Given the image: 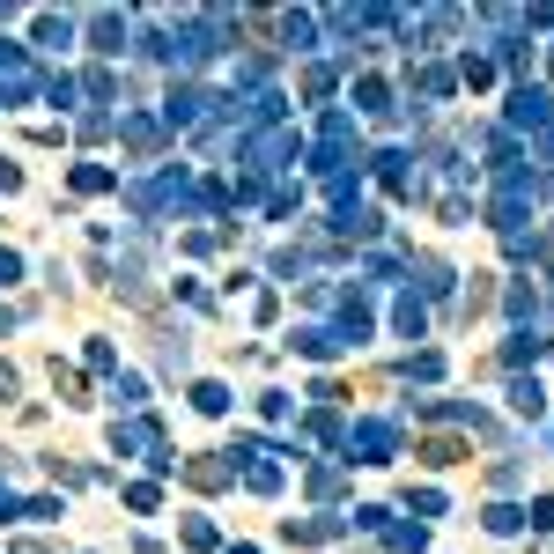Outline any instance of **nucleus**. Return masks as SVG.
Here are the masks:
<instances>
[{
  "mask_svg": "<svg viewBox=\"0 0 554 554\" xmlns=\"http://www.w3.org/2000/svg\"><path fill=\"white\" fill-rule=\"evenodd\" d=\"M111 451L141 458L148 473H178V451H170V436H163L156 414H126V422H111Z\"/></svg>",
  "mask_w": 554,
  "mask_h": 554,
  "instance_id": "nucleus-1",
  "label": "nucleus"
},
{
  "mask_svg": "<svg viewBox=\"0 0 554 554\" xmlns=\"http://www.w3.org/2000/svg\"><path fill=\"white\" fill-rule=\"evenodd\" d=\"M237 156H244V170L266 185V178H281V170L303 156V133H296L289 119H281V126H259V133H244V141H237Z\"/></svg>",
  "mask_w": 554,
  "mask_h": 554,
  "instance_id": "nucleus-2",
  "label": "nucleus"
},
{
  "mask_svg": "<svg viewBox=\"0 0 554 554\" xmlns=\"http://www.w3.org/2000/svg\"><path fill=\"white\" fill-rule=\"evenodd\" d=\"M215 111H222V97H215L207 82H170V97H163L156 119H163L170 133H200L207 119H215Z\"/></svg>",
  "mask_w": 554,
  "mask_h": 554,
  "instance_id": "nucleus-3",
  "label": "nucleus"
},
{
  "mask_svg": "<svg viewBox=\"0 0 554 554\" xmlns=\"http://www.w3.org/2000/svg\"><path fill=\"white\" fill-rule=\"evenodd\" d=\"M348 458L340 466H392L399 458V422H348Z\"/></svg>",
  "mask_w": 554,
  "mask_h": 554,
  "instance_id": "nucleus-4",
  "label": "nucleus"
},
{
  "mask_svg": "<svg viewBox=\"0 0 554 554\" xmlns=\"http://www.w3.org/2000/svg\"><path fill=\"white\" fill-rule=\"evenodd\" d=\"M370 170H377V185H385L392 200H422L429 185H422V170H414V156L407 148H385V156H370Z\"/></svg>",
  "mask_w": 554,
  "mask_h": 554,
  "instance_id": "nucleus-5",
  "label": "nucleus"
},
{
  "mask_svg": "<svg viewBox=\"0 0 554 554\" xmlns=\"http://www.w3.org/2000/svg\"><path fill=\"white\" fill-rule=\"evenodd\" d=\"M407 281H414V296H422V303H444L458 274H451L436 252H407Z\"/></svg>",
  "mask_w": 554,
  "mask_h": 554,
  "instance_id": "nucleus-6",
  "label": "nucleus"
},
{
  "mask_svg": "<svg viewBox=\"0 0 554 554\" xmlns=\"http://www.w3.org/2000/svg\"><path fill=\"white\" fill-rule=\"evenodd\" d=\"M348 532V510H326V518H281V540L289 547H326Z\"/></svg>",
  "mask_w": 554,
  "mask_h": 554,
  "instance_id": "nucleus-7",
  "label": "nucleus"
},
{
  "mask_svg": "<svg viewBox=\"0 0 554 554\" xmlns=\"http://www.w3.org/2000/svg\"><path fill=\"white\" fill-rule=\"evenodd\" d=\"M89 45H97L104 60H119V52L133 45V15H119V8H97V15H89Z\"/></svg>",
  "mask_w": 554,
  "mask_h": 554,
  "instance_id": "nucleus-8",
  "label": "nucleus"
},
{
  "mask_svg": "<svg viewBox=\"0 0 554 554\" xmlns=\"http://www.w3.org/2000/svg\"><path fill=\"white\" fill-rule=\"evenodd\" d=\"M333 333H340V348H362V340L377 333L370 303H362V296H340V303H333Z\"/></svg>",
  "mask_w": 554,
  "mask_h": 554,
  "instance_id": "nucleus-9",
  "label": "nucleus"
},
{
  "mask_svg": "<svg viewBox=\"0 0 554 554\" xmlns=\"http://www.w3.org/2000/svg\"><path fill=\"white\" fill-rule=\"evenodd\" d=\"M355 111H362V119H385V126H392L407 104L392 97V82H377V74H355Z\"/></svg>",
  "mask_w": 554,
  "mask_h": 554,
  "instance_id": "nucleus-10",
  "label": "nucleus"
},
{
  "mask_svg": "<svg viewBox=\"0 0 554 554\" xmlns=\"http://www.w3.org/2000/svg\"><path fill=\"white\" fill-rule=\"evenodd\" d=\"M119 141H126V148H141V156H156V148L170 141V126L156 119V111H119Z\"/></svg>",
  "mask_w": 554,
  "mask_h": 554,
  "instance_id": "nucleus-11",
  "label": "nucleus"
},
{
  "mask_svg": "<svg viewBox=\"0 0 554 554\" xmlns=\"http://www.w3.org/2000/svg\"><path fill=\"white\" fill-rule=\"evenodd\" d=\"M178 473H185V481H193V488H207V495H215V488H229V481H237V466H229V458H222V451H200V458H178Z\"/></svg>",
  "mask_w": 554,
  "mask_h": 554,
  "instance_id": "nucleus-12",
  "label": "nucleus"
},
{
  "mask_svg": "<svg viewBox=\"0 0 554 554\" xmlns=\"http://www.w3.org/2000/svg\"><path fill=\"white\" fill-rule=\"evenodd\" d=\"M274 37H281V52H303V60H311L318 52V15H274Z\"/></svg>",
  "mask_w": 554,
  "mask_h": 554,
  "instance_id": "nucleus-13",
  "label": "nucleus"
},
{
  "mask_svg": "<svg viewBox=\"0 0 554 554\" xmlns=\"http://www.w3.org/2000/svg\"><path fill=\"white\" fill-rule=\"evenodd\" d=\"M503 311H510V326H518V333H532V318L547 311V289H532V281H510V289H503Z\"/></svg>",
  "mask_w": 554,
  "mask_h": 554,
  "instance_id": "nucleus-14",
  "label": "nucleus"
},
{
  "mask_svg": "<svg viewBox=\"0 0 554 554\" xmlns=\"http://www.w3.org/2000/svg\"><path fill=\"white\" fill-rule=\"evenodd\" d=\"M289 348H296L303 362H333V355H348L333 326H296V340H289Z\"/></svg>",
  "mask_w": 554,
  "mask_h": 554,
  "instance_id": "nucleus-15",
  "label": "nucleus"
},
{
  "mask_svg": "<svg viewBox=\"0 0 554 554\" xmlns=\"http://www.w3.org/2000/svg\"><path fill=\"white\" fill-rule=\"evenodd\" d=\"M540 355H554V340H547V333H510L503 370H510V377H525V362H540Z\"/></svg>",
  "mask_w": 554,
  "mask_h": 554,
  "instance_id": "nucleus-16",
  "label": "nucleus"
},
{
  "mask_svg": "<svg viewBox=\"0 0 554 554\" xmlns=\"http://www.w3.org/2000/svg\"><path fill=\"white\" fill-rule=\"evenodd\" d=\"M451 89H458V74L451 67H414V97H422V104H451Z\"/></svg>",
  "mask_w": 554,
  "mask_h": 554,
  "instance_id": "nucleus-17",
  "label": "nucleus"
},
{
  "mask_svg": "<svg viewBox=\"0 0 554 554\" xmlns=\"http://www.w3.org/2000/svg\"><path fill=\"white\" fill-rule=\"evenodd\" d=\"M392 326H399V333H407V340H429V303H422V296H414V289H407V296H399V303H392Z\"/></svg>",
  "mask_w": 554,
  "mask_h": 554,
  "instance_id": "nucleus-18",
  "label": "nucleus"
},
{
  "mask_svg": "<svg viewBox=\"0 0 554 554\" xmlns=\"http://www.w3.org/2000/svg\"><path fill=\"white\" fill-rule=\"evenodd\" d=\"M333 89H340V60H311L303 67V97L311 104H333Z\"/></svg>",
  "mask_w": 554,
  "mask_h": 554,
  "instance_id": "nucleus-19",
  "label": "nucleus"
},
{
  "mask_svg": "<svg viewBox=\"0 0 554 554\" xmlns=\"http://www.w3.org/2000/svg\"><path fill=\"white\" fill-rule=\"evenodd\" d=\"M510 407H518L525 422H547V392H540V377H510Z\"/></svg>",
  "mask_w": 554,
  "mask_h": 554,
  "instance_id": "nucleus-20",
  "label": "nucleus"
},
{
  "mask_svg": "<svg viewBox=\"0 0 554 554\" xmlns=\"http://www.w3.org/2000/svg\"><path fill=\"white\" fill-rule=\"evenodd\" d=\"M303 436H311V444H348V422H340L333 407H311L303 414Z\"/></svg>",
  "mask_w": 554,
  "mask_h": 554,
  "instance_id": "nucleus-21",
  "label": "nucleus"
},
{
  "mask_svg": "<svg viewBox=\"0 0 554 554\" xmlns=\"http://www.w3.org/2000/svg\"><path fill=\"white\" fill-rule=\"evenodd\" d=\"M52 392H60L67 407H89V377H82V370H67L60 355H52Z\"/></svg>",
  "mask_w": 554,
  "mask_h": 554,
  "instance_id": "nucleus-22",
  "label": "nucleus"
},
{
  "mask_svg": "<svg viewBox=\"0 0 554 554\" xmlns=\"http://www.w3.org/2000/svg\"><path fill=\"white\" fill-rule=\"evenodd\" d=\"M503 252L518 266H547V237H540V229H518V237H503Z\"/></svg>",
  "mask_w": 554,
  "mask_h": 554,
  "instance_id": "nucleus-23",
  "label": "nucleus"
},
{
  "mask_svg": "<svg viewBox=\"0 0 554 554\" xmlns=\"http://www.w3.org/2000/svg\"><path fill=\"white\" fill-rule=\"evenodd\" d=\"M60 45H74V23H67V15H37V52H60Z\"/></svg>",
  "mask_w": 554,
  "mask_h": 554,
  "instance_id": "nucleus-24",
  "label": "nucleus"
},
{
  "mask_svg": "<svg viewBox=\"0 0 554 554\" xmlns=\"http://www.w3.org/2000/svg\"><path fill=\"white\" fill-rule=\"evenodd\" d=\"M244 488L252 495H281V466L274 458H244Z\"/></svg>",
  "mask_w": 554,
  "mask_h": 554,
  "instance_id": "nucleus-25",
  "label": "nucleus"
},
{
  "mask_svg": "<svg viewBox=\"0 0 554 554\" xmlns=\"http://www.w3.org/2000/svg\"><path fill=\"white\" fill-rule=\"evenodd\" d=\"M156 362H163L170 377H185V370H193V348H185V333H163V340H156Z\"/></svg>",
  "mask_w": 554,
  "mask_h": 554,
  "instance_id": "nucleus-26",
  "label": "nucleus"
},
{
  "mask_svg": "<svg viewBox=\"0 0 554 554\" xmlns=\"http://www.w3.org/2000/svg\"><path fill=\"white\" fill-rule=\"evenodd\" d=\"M481 525L495 532V540H510V532H525V510H518V503H488V510H481Z\"/></svg>",
  "mask_w": 554,
  "mask_h": 554,
  "instance_id": "nucleus-27",
  "label": "nucleus"
},
{
  "mask_svg": "<svg viewBox=\"0 0 554 554\" xmlns=\"http://www.w3.org/2000/svg\"><path fill=\"white\" fill-rule=\"evenodd\" d=\"M74 193H119V170H104V163H74Z\"/></svg>",
  "mask_w": 554,
  "mask_h": 554,
  "instance_id": "nucleus-28",
  "label": "nucleus"
},
{
  "mask_svg": "<svg viewBox=\"0 0 554 554\" xmlns=\"http://www.w3.org/2000/svg\"><path fill=\"white\" fill-rule=\"evenodd\" d=\"M82 97H89V104H111V97H119V74H111V67L97 60V67L82 74Z\"/></svg>",
  "mask_w": 554,
  "mask_h": 554,
  "instance_id": "nucleus-29",
  "label": "nucleus"
},
{
  "mask_svg": "<svg viewBox=\"0 0 554 554\" xmlns=\"http://www.w3.org/2000/svg\"><path fill=\"white\" fill-rule=\"evenodd\" d=\"M451 74H458L466 89H488V82H495V60H488V52H466V60H458Z\"/></svg>",
  "mask_w": 554,
  "mask_h": 554,
  "instance_id": "nucleus-30",
  "label": "nucleus"
},
{
  "mask_svg": "<svg viewBox=\"0 0 554 554\" xmlns=\"http://www.w3.org/2000/svg\"><path fill=\"white\" fill-rule=\"evenodd\" d=\"M111 399H119L126 414H141V407H148V385H141L133 370H119V377H111Z\"/></svg>",
  "mask_w": 554,
  "mask_h": 554,
  "instance_id": "nucleus-31",
  "label": "nucleus"
},
{
  "mask_svg": "<svg viewBox=\"0 0 554 554\" xmlns=\"http://www.w3.org/2000/svg\"><path fill=\"white\" fill-rule=\"evenodd\" d=\"M385 547L392 554H422L429 547V525H385Z\"/></svg>",
  "mask_w": 554,
  "mask_h": 554,
  "instance_id": "nucleus-32",
  "label": "nucleus"
},
{
  "mask_svg": "<svg viewBox=\"0 0 554 554\" xmlns=\"http://www.w3.org/2000/svg\"><path fill=\"white\" fill-rule=\"evenodd\" d=\"M385 525H392L385 503H355V510H348V532H385Z\"/></svg>",
  "mask_w": 554,
  "mask_h": 554,
  "instance_id": "nucleus-33",
  "label": "nucleus"
},
{
  "mask_svg": "<svg viewBox=\"0 0 554 554\" xmlns=\"http://www.w3.org/2000/svg\"><path fill=\"white\" fill-rule=\"evenodd\" d=\"M193 407H200V414H229V385H215V377H200V385H193Z\"/></svg>",
  "mask_w": 554,
  "mask_h": 554,
  "instance_id": "nucleus-34",
  "label": "nucleus"
},
{
  "mask_svg": "<svg viewBox=\"0 0 554 554\" xmlns=\"http://www.w3.org/2000/svg\"><path fill=\"white\" fill-rule=\"evenodd\" d=\"M74 97H82V82H74V74H45V104L74 111Z\"/></svg>",
  "mask_w": 554,
  "mask_h": 554,
  "instance_id": "nucleus-35",
  "label": "nucleus"
},
{
  "mask_svg": "<svg viewBox=\"0 0 554 554\" xmlns=\"http://www.w3.org/2000/svg\"><path fill=\"white\" fill-rule=\"evenodd\" d=\"M362 274H370V281H399V274H407V259H399V252H370V259H362Z\"/></svg>",
  "mask_w": 554,
  "mask_h": 554,
  "instance_id": "nucleus-36",
  "label": "nucleus"
},
{
  "mask_svg": "<svg viewBox=\"0 0 554 554\" xmlns=\"http://www.w3.org/2000/svg\"><path fill=\"white\" fill-rule=\"evenodd\" d=\"M422 458H429V466H458V458H466V444H458V436H429Z\"/></svg>",
  "mask_w": 554,
  "mask_h": 554,
  "instance_id": "nucleus-37",
  "label": "nucleus"
},
{
  "mask_svg": "<svg viewBox=\"0 0 554 554\" xmlns=\"http://www.w3.org/2000/svg\"><path fill=\"white\" fill-rule=\"evenodd\" d=\"M340 488H348L340 466H311V495H318V503H340Z\"/></svg>",
  "mask_w": 554,
  "mask_h": 554,
  "instance_id": "nucleus-38",
  "label": "nucleus"
},
{
  "mask_svg": "<svg viewBox=\"0 0 554 554\" xmlns=\"http://www.w3.org/2000/svg\"><path fill=\"white\" fill-rule=\"evenodd\" d=\"M23 518H30V525H60L67 510H60V495H30V503H23Z\"/></svg>",
  "mask_w": 554,
  "mask_h": 554,
  "instance_id": "nucleus-39",
  "label": "nucleus"
},
{
  "mask_svg": "<svg viewBox=\"0 0 554 554\" xmlns=\"http://www.w3.org/2000/svg\"><path fill=\"white\" fill-rule=\"evenodd\" d=\"M407 510H414V525H422V518H444V495H436V488H407Z\"/></svg>",
  "mask_w": 554,
  "mask_h": 554,
  "instance_id": "nucleus-40",
  "label": "nucleus"
},
{
  "mask_svg": "<svg viewBox=\"0 0 554 554\" xmlns=\"http://www.w3.org/2000/svg\"><path fill=\"white\" fill-rule=\"evenodd\" d=\"M119 133V111H82V141H111Z\"/></svg>",
  "mask_w": 554,
  "mask_h": 554,
  "instance_id": "nucleus-41",
  "label": "nucleus"
},
{
  "mask_svg": "<svg viewBox=\"0 0 554 554\" xmlns=\"http://www.w3.org/2000/svg\"><path fill=\"white\" fill-rule=\"evenodd\" d=\"M303 207V193H289V185H274V193H266V222H289Z\"/></svg>",
  "mask_w": 554,
  "mask_h": 554,
  "instance_id": "nucleus-42",
  "label": "nucleus"
},
{
  "mask_svg": "<svg viewBox=\"0 0 554 554\" xmlns=\"http://www.w3.org/2000/svg\"><path fill=\"white\" fill-rule=\"evenodd\" d=\"M156 503H163V488H156V481H126V510H141V518H148Z\"/></svg>",
  "mask_w": 554,
  "mask_h": 554,
  "instance_id": "nucleus-43",
  "label": "nucleus"
},
{
  "mask_svg": "<svg viewBox=\"0 0 554 554\" xmlns=\"http://www.w3.org/2000/svg\"><path fill=\"white\" fill-rule=\"evenodd\" d=\"M495 303V274H473V289H466V318H481Z\"/></svg>",
  "mask_w": 554,
  "mask_h": 554,
  "instance_id": "nucleus-44",
  "label": "nucleus"
},
{
  "mask_svg": "<svg viewBox=\"0 0 554 554\" xmlns=\"http://www.w3.org/2000/svg\"><path fill=\"white\" fill-rule=\"evenodd\" d=\"M407 377L414 385H436V377H444V355H407Z\"/></svg>",
  "mask_w": 554,
  "mask_h": 554,
  "instance_id": "nucleus-45",
  "label": "nucleus"
},
{
  "mask_svg": "<svg viewBox=\"0 0 554 554\" xmlns=\"http://www.w3.org/2000/svg\"><path fill=\"white\" fill-rule=\"evenodd\" d=\"M525 525H532V532H554V495H532V503H525Z\"/></svg>",
  "mask_w": 554,
  "mask_h": 554,
  "instance_id": "nucleus-46",
  "label": "nucleus"
},
{
  "mask_svg": "<svg viewBox=\"0 0 554 554\" xmlns=\"http://www.w3.org/2000/svg\"><path fill=\"white\" fill-rule=\"evenodd\" d=\"M178 532H185V547H193V554H207V547H215V525H207V518H185Z\"/></svg>",
  "mask_w": 554,
  "mask_h": 554,
  "instance_id": "nucleus-47",
  "label": "nucleus"
},
{
  "mask_svg": "<svg viewBox=\"0 0 554 554\" xmlns=\"http://www.w3.org/2000/svg\"><path fill=\"white\" fill-rule=\"evenodd\" d=\"M259 414H266V422H289L296 399H289V392H259Z\"/></svg>",
  "mask_w": 554,
  "mask_h": 554,
  "instance_id": "nucleus-48",
  "label": "nucleus"
},
{
  "mask_svg": "<svg viewBox=\"0 0 554 554\" xmlns=\"http://www.w3.org/2000/svg\"><path fill=\"white\" fill-rule=\"evenodd\" d=\"M89 370H97V377H119V355H111V340H89Z\"/></svg>",
  "mask_w": 554,
  "mask_h": 554,
  "instance_id": "nucleus-49",
  "label": "nucleus"
},
{
  "mask_svg": "<svg viewBox=\"0 0 554 554\" xmlns=\"http://www.w3.org/2000/svg\"><path fill=\"white\" fill-rule=\"evenodd\" d=\"M466 215H473L466 193H444V200H436V222H466Z\"/></svg>",
  "mask_w": 554,
  "mask_h": 554,
  "instance_id": "nucleus-50",
  "label": "nucleus"
},
{
  "mask_svg": "<svg viewBox=\"0 0 554 554\" xmlns=\"http://www.w3.org/2000/svg\"><path fill=\"white\" fill-rule=\"evenodd\" d=\"M8 281H23V259H15L8 244H0V289H8Z\"/></svg>",
  "mask_w": 554,
  "mask_h": 554,
  "instance_id": "nucleus-51",
  "label": "nucleus"
},
{
  "mask_svg": "<svg viewBox=\"0 0 554 554\" xmlns=\"http://www.w3.org/2000/svg\"><path fill=\"white\" fill-rule=\"evenodd\" d=\"M23 392V377H15V362H0V399H15Z\"/></svg>",
  "mask_w": 554,
  "mask_h": 554,
  "instance_id": "nucleus-52",
  "label": "nucleus"
},
{
  "mask_svg": "<svg viewBox=\"0 0 554 554\" xmlns=\"http://www.w3.org/2000/svg\"><path fill=\"white\" fill-rule=\"evenodd\" d=\"M0 193H23V170L15 163H0Z\"/></svg>",
  "mask_w": 554,
  "mask_h": 554,
  "instance_id": "nucleus-53",
  "label": "nucleus"
},
{
  "mask_svg": "<svg viewBox=\"0 0 554 554\" xmlns=\"http://www.w3.org/2000/svg\"><path fill=\"white\" fill-rule=\"evenodd\" d=\"M15 554H52V547H37V540H15Z\"/></svg>",
  "mask_w": 554,
  "mask_h": 554,
  "instance_id": "nucleus-54",
  "label": "nucleus"
},
{
  "mask_svg": "<svg viewBox=\"0 0 554 554\" xmlns=\"http://www.w3.org/2000/svg\"><path fill=\"white\" fill-rule=\"evenodd\" d=\"M532 185H540V193H547V200H554V170H547V178H532Z\"/></svg>",
  "mask_w": 554,
  "mask_h": 554,
  "instance_id": "nucleus-55",
  "label": "nucleus"
},
{
  "mask_svg": "<svg viewBox=\"0 0 554 554\" xmlns=\"http://www.w3.org/2000/svg\"><path fill=\"white\" fill-rule=\"evenodd\" d=\"M229 554H259V547H229Z\"/></svg>",
  "mask_w": 554,
  "mask_h": 554,
  "instance_id": "nucleus-56",
  "label": "nucleus"
}]
</instances>
